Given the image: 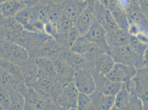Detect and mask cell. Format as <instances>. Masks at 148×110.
<instances>
[{
	"mask_svg": "<svg viewBox=\"0 0 148 110\" xmlns=\"http://www.w3.org/2000/svg\"><path fill=\"white\" fill-rule=\"evenodd\" d=\"M50 37L45 34L31 32L25 29L12 41L23 47L31 57L36 58L39 50Z\"/></svg>",
	"mask_w": 148,
	"mask_h": 110,
	"instance_id": "cell-2",
	"label": "cell"
},
{
	"mask_svg": "<svg viewBox=\"0 0 148 110\" xmlns=\"http://www.w3.org/2000/svg\"><path fill=\"white\" fill-rule=\"evenodd\" d=\"M25 83L32 86L37 80L39 75V69L36 58L31 57L24 67L21 68Z\"/></svg>",
	"mask_w": 148,
	"mask_h": 110,
	"instance_id": "cell-21",
	"label": "cell"
},
{
	"mask_svg": "<svg viewBox=\"0 0 148 110\" xmlns=\"http://www.w3.org/2000/svg\"><path fill=\"white\" fill-rule=\"evenodd\" d=\"M140 10L148 19V0H136Z\"/></svg>",
	"mask_w": 148,
	"mask_h": 110,
	"instance_id": "cell-36",
	"label": "cell"
},
{
	"mask_svg": "<svg viewBox=\"0 0 148 110\" xmlns=\"http://www.w3.org/2000/svg\"><path fill=\"white\" fill-rule=\"evenodd\" d=\"M25 3V6L29 7L36 6L38 5H40L41 0H22Z\"/></svg>",
	"mask_w": 148,
	"mask_h": 110,
	"instance_id": "cell-37",
	"label": "cell"
},
{
	"mask_svg": "<svg viewBox=\"0 0 148 110\" xmlns=\"http://www.w3.org/2000/svg\"><path fill=\"white\" fill-rule=\"evenodd\" d=\"M115 63L111 55L107 53H102L96 59L94 65V70L101 73H108Z\"/></svg>",
	"mask_w": 148,
	"mask_h": 110,
	"instance_id": "cell-25",
	"label": "cell"
},
{
	"mask_svg": "<svg viewBox=\"0 0 148 110\" xmlns=\"http://www.w3.org/2000/svg\"><path fill=\"white\" fill-rule=\"evenodd\" d=\"M62 55L69 66L75 72L82 68H89L93 70L84 55L75 54L70 49H65Z\"/></svg>",
	"mask_w": 148,
	"mask_h": 110,
	"instance_id": "cell-18",
	"label": "cell"
},
{
	"mask_svg": "<svg viewBox=\"0 0 148 110\" xmlns=\"http://www.w3.org/2000/svg\"><path fill=\"white\" fill-rule=\"evenodd\" d=\"M94 2L95 1L88 2L86 8L75 22V26L79 35H85L95 21L93 13Z\"/></svg>",
	"mask_w": 148,
	"mask_h": 110,
	"instance_id": "cell-13",
	"label": "cell"
},
{
	"mask_svg": "<svg viewBox=\"0 0 148 110\" xmlns=\"http://www.w3.org/2000/svg\"><path fill=\"white\" fill-rule=\"evenodd\" d=\"M90 43L85 35H79L75 40L70 49L75 54L84 55L86 53Z\"/></svg>",
	"mask_w": 148,
	"mask_h": 110,
	"instance_id": "cell-28",
	"label": "cell"
},
{
	"mask_svg": "<svg viewBox=\"0 0 148 110\" xmlns=\"http://www.w3.org/2000/svg\"><path fill=\"white\" fill-rule=\"evenodd\" d=\"M77 110H92V103L91 99L89 95L84 93H79Z\"/></svg>",
	"mask_w": 148,
	"mask_h": 110,
	"instance_id": "cell-33",
	"label": "cell"
},
{
	"mask_svg": "<svg viewBox=\"0 0 148 110\" xmlns=\"http://www.w3.org/2000/svg\"><path fill=\"white\" fill-rule=\"evenodd\" d=\"M136 71L137 69L134 66L115 62L111 71L106 75L113 81L124 84L131 80L136 75Z\"/></svg>",
	"mask_w": 148,
	"mask_h": 110,
	"instance_id": "cell-9",
	"label": "cell"
},
{
	"mask_svg": "<svg viewBox=\"0 0 148 110\" xmlns=\"http://www.w3.org/2000/svg\"><path fill=\"white\" fill-rule=\"evenodd\" d=\"M0 83L2 84L8 86H12L16 88L19 89L21 86L25 84L20 83L19 81L14 78L12 75L0 66Z\"/></svg>",
	"mask_w": 148,
	"mask_h": 110,
	"instance_id": "cell-30",
	"label": "cell"
},
{
	"mask_svg": "<svg viewBox=\"0 0 148 110\" xmlns=\"http://www.w3.org/2000/svg\"><path fill=\"white\" fill-rule=\"evenodd\" d=\"M107 31L96 20L85 35L91 43L96 44L102 53L110 52V46L106 39Z\"/></svg>",
	"mask_w": 148,
	"mask_h": 110,
	"instance_id": "cell-10",
	"label": "cell"
},
{
	"mask_svg": "<svg viewBox=\"0 0 148 110\" xmlns=\"http://www.w3.org/2000/svg\"><path fill=\"white\" fill-rule=\"evenodd\" d=\"M130 35L121 28L107 32L106 39L110 48H118L130 44Z\"/></svg>",
	"mask_w": 148,
	"mask_h": 110,
	"instance_id": "cell-17",
	"label": "cell"
},
{
	"mask_svg": "<svg viewBox=\"0 0 148 110\" xmlns=\"http://www.w3.org/2000/svg\"><path fill=\"white\" fill-rule=\"evenodd\" d=\"M130 92L123 84L115 95L114 104L112 110H130Z\"/></svg>",
	"mask_w": 148,
	"mask_h": 110,
	"instance_id": "cell-24",
	"label": "cell"
},
{
	"mask_svg": "<svg viewBox=\"0 0 148 110\" xmlns=\"http://www.w3.org/2000/svg\"><path fill=\"white\" fill-rule=\"evenodd\" d=\"M93 13L96 20L107 32L119 28L110 10L103 6L98 0H95Z\"/></svg>",
	"mask_w": 148,
	"mask_h": 110,
	"instance_id": "cell-8",
	"label": "cell"
},
{
	"mask_svg": "<svg viewBox=\"0 0 148 110\" xmlns=\"http://www.w3.org/2000/svg\"><path fill=\"white\" fill-rule=\"evenodd\" d=\"M87 2H93L95 0H86Z\"/></svg>",
	"mask_w": 148,
	"mask_h": 110,
	"instance_id": "cell-45",
	"label": "cell"
},
{
	"mask_svg": "<svg viewBox=\"0 0 148 110\" xmlns=\"http://www.w3.org/2000/svg\"><path fill=\"white\" fill-rule=\"evenodd\" d=\"M4 39H5V37H0V46H1V43H2Z\"/></svg>",
	"mask_w": 148,
	"mask_h": 110,
	"instance_id": "cell-44",
	"label": "cell"
},
{
	"mask_svg": "<svg viewBox=\"0 0 148 110\" xmlns=\"http://www.w3.org/2000/svg\"><path fill=\"white\" fill-rule=\"evenodd\" d=\"M36 60L39 69V74L58 79L55 66L51 59L47 57H37Z\"/></svg>",
	"mask_w": 148,
	"mask_h": 110,
	"instance_id": "cell-20",
	"label": "cell"
},
{
	"mask_svg": "<svg viewBox=\"0 0 148 110\" xmlns=\"http://www.w3.org/2000/svg\"><path fill=\"white\" fill-rule=\"evenodd\" d=\"M11 1V0H0V5L2 3H4L8 2V1Z\"/></svg>",
	"mask_w": 148,
	"mask_h": 110,
	"instance_id": "cell-43",
	"label": "cell"
},
{
	"mask_svg": "<svg viewBox=\"0 0 148 110\" xmlns=\"http://www.w3.org/2000/svg\"><path fill=\"white\" fill-rule=\"evenodd\" d=\"M0 37H5V31L2 25H0Z\"/></svg>",
	"mask_w": 148,
	"mask_h": 110,
	"instance_id": "cell-41",
	"label": "cell"
},
{
	"mask_svg": "<svg viewBox=\"0 0 148 110\" xmlns=\"http://www.w3.org/2000/svg\"><path fill=\"white\" fill-rule=\"evenodd\" d=\"M2 25L5 31V38L11 41L25 31L23 26L14 17L5 18Z\"/></svg>",
	"mask_w": 148,
	"mask_h": 110,
	"instance_id": "cell-19",
	"label": "cell"
},
{
	"mask_svg": "<svg viewBox=\"0 0 148 110\" xmlns=\"http://www.w3.org/2000/svg\"><path fill=\"white\" fill-rule=\"evenodd\" d=\"M1 56H0V60H1Z\"/></svg>",
	"mask_w": 148,
	"mask_h": 110,
	"instance_id": "cell-47",
	"label": "cell"
},
{
	"mask_svg": "<svg viewBox=\"0 0 148 110\" xmlns=\"http://www.w3.org/2000/svg\"><path fill=\"white\" fill-rule=\"evenodd\" d=\"M0 56L1 58L21 68L25 66L30 58L29 54L23 47L5 38L0 46Z\"/></svg>",
	"mask_w": 148,
	"mask_h": 110,
	"instance_id": "cell-1",
	"label": "cell"
},
{
	"mask_svg": "<svg viewBox=\"0 0 148 110\" xmlns=\"http://www.w3.org/2000/svg\"><path fill=\"white\" fill-rule=\"evenodd\" d=\"M0 110H3V108L2 107V106L0 105Z\"/></svg>",
	"mask_w": 148,
	"mask_h": 110,
	"instance_id": "cell-46",
	"label": "cell"
},
{
	"mask_svg": "<svg viewBox=\"0 0 148 110\" xmlns=\"http://www.w3.org/2000/svg\"><path fill=\"white\" fill-rule=\"evenodd\" d=\"M96 90L106 95H114L119 92L124 84L117 83L110 79L105 74L93 70Z\"/></svg>",
	"mask_w": 148,
	"mask_h": 110,
	"instance_id": "cell-11",
	"label": "cell"
},
{
	"mask_svg": "<svg viewBox=\"0 0 148 110\" xmlns=\"http://www.w3.org/2000/svg\"><path fill=\"white\" fill-rule=\"evenodd\" d=\"M66 0H41L40 5L48 4V3H61L64 2Z\"/></svg>",
	"mask_w": 148,
	"mask_h": 110,
	"instance_id": "cell-38",
	"label": "cell"
},
{
	"mask_svg": "<svg viewBox=\"0 0 148 110\" xmlns=\"http://www.w3.org/2000/svg\"><path fill=\"white\" fill-rule=\"evenodd\" d=\"M102 53V52L101 51L100 49L96 44L92 43H90L86 53L84 56L93 69H94L95 61L96 59Z\"/></svg>",
	"mask_w": 148,
	"mask_h": 110,
	"instance_id": "cell-31",
	"label": "cell"
},
{
	"mask_svg": "<svg viewBox=\"0 0 148 110\" xmlns=\"http://www.w3.org/2000/svg\"><path fill=\"white\" fill-rule=\"evenodd\" d=\"M66 49L58 43L54 38L50 37L44 42L39 50L37 57H47L53 60L62 55Z\"/></svg>",
	"mask_w": 148,
	"mask_h": 110,
	"instance_id": "cell-14",
	"label": "cell"
},
{
	"mask_svg": "<svg viewBox=\"0 0 148 110\" xmlns=\"http://www.w3.org/2000/svg\"><path fill=\"white\" fill-rule=\"evenodd\" d=\"M7 88L10 98V110H24L25 98L22 92L14 87L8 86Z\"/></svg>",
	"mask_w": 148,
	"mask_h": 110,
	"instance_id": "cell-23",
	"label": "cell"
},
{
	"mask_svg": "<svg viewBox=\"0 0 148 110\" xmlns=\"http://www.w3.org/2000/svg\"><path fill=\"white\" fill-rule=\"evenodd\" d=\"M5 18L3 17V16L2 14V12L1 11V10H0V25H2V24H3V23L4 22V20H5Z\"/></svg>",
	"mask_w": 148,
	"mask_h": 110,
	"instance_id": "cell-42",
	"label": "cell"
},
{
	"mask_svg": "<svg viewBox=\"0 0 148 110\" xmlns=\"http://www.w3.org/2000/svg\"><path fill=\"white\" fill-rule=\"evenodd\" d=\"M129 45L134 51L142 56H143L146 49L148 47V43L143 41L136 36L133 35H130Z\"/></svg>",
	"mask_w": 148,
	"mask_h": 110,
	"instance_id": "cell-32",
	"label": "cell"
},
{
	"mask_svg": "<svg viewBox=\"0 0 148 110\" xmlns=\"http://www.w3.org/2000/svg\"><path fill=\"white\" fill-rule=\"evenodd\" d=\"M109 54L115 62L132 66L137 69L144 67L143 56L136 54L130 45L118 48H110Z\"/></svg>",
	"mask_w": 148,
	"mask_h": 110,
	"instance_id": "cell-4",
	"label": "cell"
},
{
	"mask_svg": "<svg viewBox=\"0 0 148 110\" xmlns=\"http://www.w3.org/2000/svg\"><path fill=\"white\" fill-rule=\"evenodd\" d=\"M0 105L3 110H10V98L6 86L0 83Z\"/></svg>",
	"mask_w": 148,
	"mask_h": 110,
	"instance_id": "cell-34",
	"label": "cell"
},
{
	"mask_svg": "<svg viewBox=\"0 0 148 110\" xmlns=\"http://www.w3.org/2000/svg\"><path fill=\"white\" fill-rule=\"evenodd\" d=\"M80 92L74 81H71L62 87V92L56 100L59 110H77V100Z\"/></svg>",
	"mask_w": 148,
	"mask_h": 110,
	"instance_id": "cell-5",
	"label": "cell"
},
{
	"mask_svg": "<svg viewBox=\"0 0 148 110\" xmlns=\"http://www.w3.org/2000/svg\"><path fill=\"white\" fill-rule=\"evenodd\" d=\"M110 11L119 28L128 31L130 23L127 12L118 6L111 8Z\"/></svg>",
	"mask_w": 148,
	"mask_h": 110,
	"instance_id": "cell-27",
	"label": "cell"
},
{
	"mask_svg": "<svg viewBox=\"0 0 148 110\" xmlns=\"http://www.w3.org/2000/svg\"><path fill=\"white\" fill-rule=\"evenodd\" d=\"M30 12L31 8L25 7L17 13L14 17L23 26L25 30L34 33L33 28L30 23Z\"/></svg>",
	"mask_w": 148,
	"mask_h": 110,
	"instance_id": "cell-29",
	"label": "cell"
},
{
	"mask_svg": "<svg viewBox=\"0 0 148 110\" xmlns=\"http://www.w3.org/2000/svg\"><path fill=\"white\" fill-rule=\"evenodd\" d=\"M88 2L86 0H66L64 3L62 17L75 22L79 16L86 8Z\"/></svg>",
	"mask_w": 148,
	"mask_h": 110,
	"instance_id": "cell-15",
	"label": "cell"
},
{
	"mask_svg": "<svg viewBox=\"0 0 148 110\" xmlns=\"http://www.w3.org/2000/svg\"><path fill=\"white\" fill-rule=\"evenodd\" d=\"M99 2L104 6L106 8H108V5H109V0H98Z\"/></svg>",
	"mask_w": 148,
	"mask_h": 110,
	"instance_id": "cell-40",
	"label": "cell"
},
{
	"mask_svg": "<svg viewBox=\"0 0 148 110\" xmlns=\"http://www.w3.org/2000/svg\"><path fill=\"white\" fill-rule=\"evenodd\" d=\"M144 110L142 100L134 92H130V110Z\"/></svg>",
	"mask_w": 148,
	"mask_h": 110,
	"instance_id": "cell-35",
	"label": "cell"
},
{
	"mask_svg": "<svg viewBox=\"0 0 148 110\" xmlns=\"http://www.w3.org/2000/svg\"><path fill=\"white\" fill-rule=\"evenodd\" d=\"M54 62L57 78L62 86H65L73 81L75 72L66 61L63 55L53 60Z\"/></svg>",
	"mask_w": 148,
	"mask_h": 110,
	"instance_id": "cell-12",
	"label": "cell"
},
{
	"mask_svg": "<svg viewBox=\"0 0 148 110\" xmlns=\"http://www.w3.org/2000/svg\"><path fill=\"white\" fill-rule=\"evenodd\" d=\"M0 66L5 69L7 72L12 75L14 78H16L20 83L26 84L22 69L20 66L11 62L7 61L2 58H1L0 60Z\"/></svg>",
	"mask_w": 148,
	"mask_h": 110,
	"instance_id": "cell-26",
	"label": "cell"
},
{
	"mask_svg": "<svg viewBox=\"0 0 148 110\" xmlns=\"http://www.w3.org/2000/svg\"><path fill=\"white\" fill-rule=\"evenodd\" d=\"M143 62L144 67L148 68V47L143 55Z\"/></svg>",
	"mask_w": 148,
	"mask_h": 110,
	"instance_id": "cell-39",
	"label": "cell"
},
{
	"mask_svg": "<svg viewBox=\"0 0 148 110\" xmlns=\"http://www.w3.org/2000/svg\"><path fill=\"white\" fill-rule=\"evenodd\" d=\"M26 6L22 0H11L0 5V10L4 18L14 17Z\"/></svg>",
	"mask_w": 148,
	"mask_h": 110,
	"instance_id": "cell-22",
	"label": "cell"
},
{
	"mask_svg": "<svg viewBox=\"0 0 148 110\" xmlns=\"http://www.w3.org/2000/svg\"><path fill=\"white\" fill-rule=\"evenodd\" d=\"M92 71L89 68H82L75 73L73 81L81 93L90 95L96 90Z\"/></svg>",
	"mask_w": 148,
	"mask_h": 110,
	"instance_id": "cell-7",
	"label": "cell"
},
{
	"mask_svg": "<svg viewBox=\"0 0 148 110\" xmlns=\"http://www.w3.org/2000/svg\"><path fill=\"white\" fill-rule=\"evenodd\" d=\"M92 103V110H112L114 104V95H106L96 90L89 95Z\"/></svg>",
	"mask_w": 148,
	"mask_h": 110,
	"instance_id": "cell-16",
	"label": "cell"
},
{
	"mask_svg": "<svg viewBox=\"0 0 148 110\" xmlns=\"http://www.w3.org/2000/svg\"><path fill=\"white\" fill-rule=\"evenodd\" d=\"M19 90L25 97L24 110H49L46 100L32 86L25 84L21 86Z\"/></svg>",
	"mask_w": 148,
	"mask_h": 110,
	"instance_id": "cell-6",
	"label": "cell"
},
{
	"mask_svg": "<svg viewBox=\"0 0 148 110\" xmlns=\"http://www.w3.org/2000/svg\"><path fill=\"white\" fill-rule=\"evenodd\" d=\"M125 86L130 92H134L140 98L144 110H148V68L138 69L134 77Z\"/></svg>",
	"mask_w": 148,
	"mask_h": 110,
	"instance_id": "cell-3",
	"label": "cell"
}]
</instances>
